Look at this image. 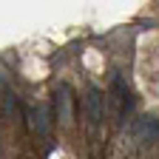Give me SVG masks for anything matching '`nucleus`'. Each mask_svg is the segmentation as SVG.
<instances>
[{"mask_svg":"<svg viewBox=\"0 0 159 159\" xmlns=\"http://www.w3.org/2000/svg\"><path fill=\"white\" fill-rule=\"evenodd\" d=\"M85 114H88V125L91 128H97L102 122V94L97 88H91L88 97H85Z\"/></svg>","mask_w":159,"mask_h":159,"instance_id":"nucleus-1","label":"nucleus"},{"mask_svg":"<svg viewBox=\"0 0 159 159\" xmlns=\"http://www.w3.org/2000/svg\"><path fill=\"white\" fill-rule=\"evenodd\" d=\"M57 105H60V111H57L60 122L68 125V122H71V97H68V85H60V88H57Z\"/></svg>","mask_w":159,"mask_h":159,"instance_id":"nucleus-2","label":"nucleus"},{"mask_svg":"<svg viewBox=\"0 0 159 159\" xmlns=\"http://www.w3.org/2000/svg\"><path fill=\"white\" fill-rule=\"evenodd\" d=\"M37 128H40V134H46V131H48V122H46V108H40V111H37Z\"/></svg>","mask_w":159,"mask_h":159,"instance_id":"nucleus-3","label":"nucleus"}]
</instances>
